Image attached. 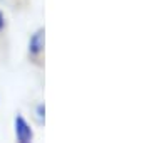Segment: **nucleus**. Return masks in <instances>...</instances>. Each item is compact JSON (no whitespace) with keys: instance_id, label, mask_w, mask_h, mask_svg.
<instances>
[{"instance_id":"nucleus-1","label":"nucleus","mask_w":151,"mask_h":143,"mask_svg":"<svg viewBox=\"0 0 151 143\" xmlns=\"http://www.w3.org/2000/svg\"><path fill=\"white\" fill-rule=\"evenodd\" d=\"M44 56H45V29L37 27L27 40V59L34 66L44 67Z\"/></svg>"},{"instance_id":"nucleus-2","label":"nucleus","mask_w":151,"mask_h":143,"mask_svg":"<svg viewBox=\"0 0 151 143\" xmlns=\"http://www.w3.org/2000/svg\"><path fill=\"white\" fill-rule=\"evenodd\" d=\"M14 136H15L17 143H32L35 140L34 126L20 111L15 113V116H14Z\"/></svg>"},{"instance_id":"nucleus-3","label":"nucleus","mask_w":151,"mask_h":143,"mask_svg":"<svg viewBox=\"0 0 151 143\" xmlns=\"http://www.w3.org/2000/svg\"><path fill=\"white\" fill-rule=\"evenodd\" d=\"M32 120L37 126H44L45 125V103L39 101L32 108Z\"/></svg>"},{"instance_id":"nucleus-4","label":"nucleus","mask_w":151,"mask_h":143,"mask_svg":"<svg viewBox=\"0 0 151 143\" xmlns=\"http://www.w3.org/2000/svg\"><path fill=\"white\" fill-rule=\"evenodd\" d=\"M7 29V19H5V14L0 10V34L4 32Z\"/></svg>"}]
</instances>
